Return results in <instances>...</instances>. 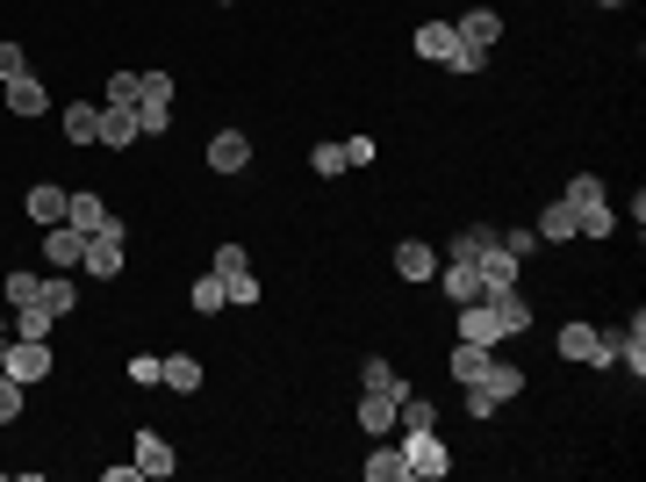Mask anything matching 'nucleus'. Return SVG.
<instances>
[{"mask_svg": "<svg viewBox=\"0 0 646 482\" xmlns=\"http://www.w3.org/2000/svg\"><path fill=\"white\" fill-rule=\"evenodd\" d=\"M22 72H29V51L22 43H0V80H22Z\"/></svg>", "mask_w": 646, "mask_h": 482, "instance_id": "37998d69", "label": "nucleus"}, {"mask_svg": "<svg viewBox=\"0 0 646 482\" xmlns=\"http://www.w3.org/2000/svg\"><path fill=\"white\" fill-rule=\"evenodd\" d=\"M488 360H496V345L460 339V345H453V382H460V389H467V382H482V368H488Z\"/></svg>", "mask_w": 646, "mask_h": 482, "instance_id": "a878e982", "label": "nucleus"}, {"mask_svg": "<svg viewBox=\"0 0 646 482\" xmlns=\"http://www.w3.org/2000/svg\"><path fill=\"white\" fill-rule=\"evenodd\" d=\"M366 482H410L403 446H374V454H366Z\"/></svg>", "mask_w": 646, "mask_h": 482, "instance_id": "c756f323", "label": "nucleus"}, {"mask_svg": "<svg viewBox=\"0 0 646 482\" xmlns=\"http://www.w3.org/2000/svg\"><path fill=\"white\" fill-rule=\"evenodd\" d=\"M101 101H108V109H137V72L115 66V72H108V94H101Z\"/></svg>", "mask_w": 646, "mask_h": 482, "instance_id": "c9c22d12", "label": "nucleus"}, {"mask_svg": "<svg viewBox=\"0 0 646 482\" xmlns=\"http://www.w3.org/2000/svg\"><path fill=\"white\" fill-rule=\"evenodd\" d=\"M43 260H51V274H80L87 231H72V223H51V231H43Z\"/></svg>", "mask_w": 646, "mask_h": 482, "instance_id": "0eeeda50", "label": "nucleus"}, {"mask_svg": "<svg viewBox=\"0 0 646 482\" xmlns=\"http://www.w3.org/2000/svg\"><path fill=\"white\" fill-rule=\"evenodd\" d=\"M310 165H316L323 180H337V173H345V144H316V152H310Z\"/></svg>", "mask_w": 646, "mask_h": 482, "instance_id": "ea45409f", "label": "nucleus"}, {"mask_svg": "<svg viewBox=\"0 0 646 482\" xmlns=\"http://www.w3.org/2000/svg\"><path fill=\"white\" fill-rule=\"evenodd\" d=\"M488 51H474V43H453V58H445V72H482Z\"/></svg>", "mask_w": 646, "mask_h": 482, "instance_id": "a19ab883", "label": "nucleus"}, {"mask_svg": "<svg viewBox=\"0 0 646 482\" xmlns=\"http://www.w3.org/2000/svg\"><path fill=\"white\" fill-rule=\"evenodd\" d=\"M561 360L567 368H618V331H596V324H561Z\"/></svg>", "mask_w": 646, "mask_h": 482, "instance_id": "f03ea898", "label": "nucleus"}, {"mask_svg": "<svg viewBox=\"0 0 646 482\" xmlns=\"http://www.w3.org/2000/svg\"><path fill=\"white\" fill-rule=\"evenodd\" d=\"M223 295H230V303H238V310H252V303H259V295H266V289H259V274H252V267H244V274H230V281H223Z\"/></svg>", "mask_w": 646, "mask_h": 482, "instance_id": "e433bc0d", "label": "nucleus"}, {"mask_svg": "<svg viewBox=\"0 0 646 482\" xmlns=\"http://www.w3.org/2000/svg\"><path fill=\"white\" fill-rule=\"evenodd\" d=\"M223 8H230V0H223Z\"/></svg>", "mask_w": 646, "mask_h": 482, "instance_id": "de8ad7c7", "label": "nucleus"}, {"mask_svg": "<svg viewBox=\"0 0 646 482\" xmlns=\"http://www.w3.org/2000/svg\"><path fill=\"white\" fill-rule=\"evenodd\" d=\"M517 396H525V368H517V360H488L482 382H467V418H496L503 403H517Z\"/></svg>", "mask_w": 646, "mask_h": 482, "instance_id": "f257e3e1", "label": "nucleus"}, {"mask_svg": "<svg viewBox=\"0 0 646 482\" xmlns=\"http://www.w3.org/2000/svg\"><path fill=\"white\" fill-rule=\"evenodd\" d=\"M122 260H130V252H122V223H108V231H94V238H87V260H80V274L115 281V274H122Z\"/></svg>", "mask_w": 646, "mask_h": 482, "instance_id": "423d86ee", "label": "nucleus"}, {"mask_svg": "<svg viewBox=\"0 0 646 482\" xmlns=\"http://www.w3.org/2000/svg\"><path fill=\"white\" fill-rule=\"evenodd\" d=\"M37 303L51 310V318H72V310H80V281H72V274H43Z\"/></svg>", "mask_w": 646, "mask_h": 482, "instance_id": "5701e85b", "label": "nucleus"}, {"mask_svg": "<svg viewBox=\"0 0 646 482\" xmlns=\"http://www.w3.org/2000/svg\"><path fill=\"white\" fill-rule=\"evenodd\" d=\"M37 289H43V274H22V267H14V274H0V303H8V310L37 303Z\"/></svg>", "mask_w": 646, "mask_h": 482, "instance_id": "2f4dec72", "label": "nucleus"}, {"mask_svg": "<svg viewBox=\"0 0 646 482\" xmlns=\"http://www.w3.org/2000/svg\"><path fill=\"white\" fill-rule=\"evenodd\" d=\"M532 231H538V245H575V209H567V202H546V217H538Z\"/></svg>", "mask_w": 646, "mask_h": 482, "instance_id": "393cba45", "label": "nucleus"}, {"mask_svg": "<svg viewBox=\"0 0 646 482\" xmlns=\"http://www.w3.org/2000/svg\"><path fill=\"white\" fill-rule=\"evenodd\" d=\"M130 461H137V475H173L180 469V461H173V440H159V432H137Z\"/></svg>", "mask_w": 646, "mask_h": 482, "instance_id": "dca6fc26", "label": "nucleus"}, {"mask_svg": "<svg viewBox=\"0 0 646 482\" xmlns=\"http://www.w3.org/2000/svg\"><path fill=\"white\" fill-rule=\"evenodd\" d=\"M51 331H58V318L43 303H22V310H14V339H51Z\"/></svg>", "mask_w": 646, "mask_h": 482, "instance_id": "72a5a7b5", "label": "nucleus"}, {"mask_svg": "<svg viewBox=\"0 0 646 482\" xmlns=\"http://www.w3.org/2000/svg\"><path fill=\"white\" fill-rule=\"evenodd\" d=\"M0 368L14 374V382H43V374L58 368V353H51V339H8V360Z\"/></svg>", "mask_w": 646, "mask_h": 482, "instance_id": "39448f33", "label": "nucleus"}, {"mask_svg": "<svg viewBox=\"0 0 646 482\" xmlns=\"http://www.w3.org/2000/svg\"><path fill=\"white\" fill-rule=\"evenodd\" d=\"M188 303H194V318H215V310H230V295H223V274H202L188 289Z\"/></svg>", "mask_w": 646, "mask_h": 482, "instance_id": "7c9ffc66", "label": "nucleus"}, {"mask_svg": "<svg viewBox=\"0 0 646 482\" xmlns=\"http://www.w3.org/2000/svg\"><path fill=\"white\" fill-rule=\"evenodd\" d=\"M244 267H252V260H244V245H215V267H209V274H244Z\"/></svg>", "mask_w": 646, "mask_h": 482, "instance_id": "79ce46f5", "label": "nucleus"}, {"mask_svg": "<svg viewBox=\"0 0 646 482\" xmlns=\"http://www.w3.org/2000/svg\"><path fill=\"white\" fill-rule=\"evenodd\" d=\"M453 22H417V37H410V51L417 58H431V66H445V58H453Z\"/></svg>", "mask_w": 646, "mask_h": 482, "instance_id": "4be33fe9", "label": "nucleus"}, {"mask_svg": "<svg viewBox=\"0 0 646 482\" xmlns=\"http://www.w3.org/2000/svg\"><path fill=\"white\" fill-rule=\"evenodd\" d=\"M503 252H511V260H532V252H538V231H532V223H517V231H503Z\"/></svg>", "mask_w": 646, "mask_h": 482, "instance_id": "58836bf2", "label": "nucleus"}, {"mask_svg": "<svg viewBox=\"0 0 646 482\" xmlns=\"http://www.w3.org/2000/svg\"><path fill=\"white\" fill-rule=\"evenodd\" d=\"M22 403H29V382H14V374L0 368V425H14V418H22Z\"/></svg>", "mask_w": 646, "mask_h": 482, "instance_id": "f704fd0d", "label": "nucleus"}, {"mask_svg": "<svg viewBox=\"0 0 646 482\" xmlns=\"http://www.w3.org/2000/svg\"><path fill=\"white\" fill-rule=\"evenodd\" d=\"M618 368H633V382L646 374V318H639V310H633V324L618 331Z\"/></svg>", "mask_w": 646, "mask_h": 482, "instance_id": "c85d7f7f", "label": "nucleus"}, {"mask_svg": "<svg viewBox=\"0 0 646 482\" xmlns=\"http://www.w3.org/2000/svg\"><path fill=\"white\" fill-rule=\"evenodd\" d=\"M596 8H625V0H596Z\"/></svg>", "mask_w": 646, "mask_h": 482, "instance_id": "49530a36", "label": "nucleus"}, {"mask_svg": "<svg viewBox=\"0 0 646 482\" xmlns=\"http://www.w3.org/2000/svg\"><path fill=\"white\" fill-rule=\"evenodd\" d=\"M453 37H460V43H474V51H496V37H503V14H496V8H467V14L453 22Z\"/></svg>", "mask_w": 646, "mask_h": 482, "instance_id": "ddd939ff", "label": "nucleus"}, {"mask_svg": "<svg viewBox=\"0 0 646 482\" xmlns=\"http://www.w3.org/2000/svg\"><path fill=\"white\" fill-rule=\"evenodd\" d=\"M65 223H72V231H87V238H94V231H108V223H115V209H108L94 188H80V194L65 202Z\"/></svg>", "mask_w": 646, "mask_h": 482, "instance_id": "4468645a", "label": "nucleus"}, {"mask_svg": "<svg viewBox=\"0 0 646 482\" xmlns=\"http://www.w3.org/2000/svg\"><path fill=\"white\" fill-rule=\"evenodd\" d=\"M144 130H137V109H108L101 101V123H94V144H108V152H122V144H137Z\"/></svg>", "mask_w": 646, "mask_h": 482, "instance_id": "2eb2a0df", "label": "nucleus"}, {"mask_svg": "<svg viewBox=\"0 0 646 482\" xmlns=\"http://www.w3.org/2000/svg\"><path fill=\"white\" fill-rule=\"evenodd\" d=\"M94 123H101V101H65V109H58L65 144H94Z\"/></svg>", "mask_w": 646, "mask_h": 482, "instance_id": "f3484780", "label": "nucleus"}, {"mask_svg": "<svg viewBox=\"0 0 646 482\" xmlns=\"http://www.w3.org/2000/svg\"><path fill=\"white\" fill-rule=\"evenodd\" d=\"M517 267H525V260H511V252L496 245L482 267H474V274H482V289H511V281H517Z\"/></svg>", "mask_w": 646, "mask_h": 482, "instance_id": "473e14b6", "label": "nucleus"}, {"mask_svg": "<svg viewBox=\"0 0 646 482\" xmlns=\"http://www.w3.org/2000/svg\"><path fill=\"white\" fill-rule=\"evenodd\" d=\"M395 425H403V432H438V403H424L417 389H403V403H395Z\"/></svg>", "mask_w": 646, "mask_h": 482, "instance_id": "cd10ccee", "label": "nucleus"}, {"mask_svg": "<svg viewBox=\"0 0 646 482\" xmlns=\"http://www.w3.org/2000/svg\"><path fill=\"white\" fill-rule=\"evenodd\" d=\"M8 339H14V324H8V318H0V360H8Z\"/></svg>", "mask_w": 646, "mask_h": 482, "instance_id": "a18cd8bd", "label": "nucleus"}, {"mask_svg": "<svg viewBox=\"0 0 646 482\" xmlns=\"http://www.w3.org/2000/svg\"><path fill=\"white\" fill-rule=\"evenodd\" d=\"M482 303H488V310H496V324H503V339H525V331H532V303H525V295H517V281H511V289H488V295H482Z\"/></svg>", "mask_w": 646, "mask_h": 482, "instance_id": "9d476101", "label": "nucleus"}, {"mask_svg": "<svg viewBox=\"0 0 646 482\" xmlns=\"http://www.w3.org/2000/svg\"><path fill=\"white\" fill-rule=\"evenodd\" d=\"M431 281L445 289V303H453V310H460V303H482V295H488V289H482V274H474L467 260H453V252L438 260V274H431Z\"/></svg>", "mask_w": 646, "mask_h": 482, "instance_id": "6e6552de", "label": "nucleus"}, {"mask_svg": "<svg viewBox=\"0 0 646 482\" xmlns=\"http://www.w3.org/2000/svg\"><path fill=\"white\" fill-rule=\"evenodd\" d=\"M360 389H381V396H403V374H395V360H381V353H366L360 360Z\"/></svg>", "mask_w": 646, "mask_h": 482, "instance_id": "bb28decb", "label": "nucleus"}, {"mask_svg": "<svg viewBox=\"0 0 646 482\" xmlns=\"http://www.w3.org/2000/svg\"><path fill=\"white\" fill-rule=\"evenodd\" d=\"M395 403H403V396H381V389H366V396H360V432L388 440V432H395Z\"/></svg>", "mask_w": 646, "mask_h": 482, "instance_id": "412c9836", "label": "nucleus"}, {"mask_svg": "<svg viewBox=\"0 0 646 482\" xmlns=\"http://www.w3.org/2000/svg\"><path fill=\"white\" fill-rule=\"evenodd\" d=\"M159 382L173 389V396H194V389H202V360H194V353H165Z\"/></svg>", "mask_w": 646, "mask_h": 482, "instance_id": "b1692460", "label": "nucleus"}, {"mask_svg": "<svg viewBox=\"0 0 646 482\" xmlns=\"http://www.w3.org/2000/svg\"><path fill=\"white\" fill-rule=\"evenodd\" d=\"M345 165H374V138H345Z\"/></svg>", "mask_w": 646, "mask_h": 482, "instance_id": "c03bdc74", "label": "nucleus"}, {"mask_svg": "<svg viewBox=\"0 0 646 482\" xmlns=\"http://www.w3.org/2000/svg\"><path fill=\"white\" fill-rule=\"evenodd\" d=\"M65 202H72V194L58 188V180H37V188L22 194V209H29V223H37V231H51V223H65Z\"/></svg>", "mask_w": 646, "mask_h": 482, "instance_id": "9b49d317", "label": "nucleus"}, {"mask_svg": "<svg viewBox=\"0 0 646 482\" xmlns=\"http://www.w3.org/2000/svg\"><path fill=\"white\" fill-rule=\"evenodd\" d=\"M252 165V138L244 130H215L209 138V173H244Z\"/></svg>", "mask_w": 646, "mask_h": 482, "instance_id": "f8f14e48", "label": "nucleus"}, {"mask_svg": "<svg viewBox=\"0 0 646 482\" xmlns=\"http://www.w3.org/2000/svg\"><path fill=\"white\" fill-rule=\"evenodd\" d=\"M159 368H165L159 353H130V382L137 389H159Z\"/></svg>", "mask_w": 646, "mask_h": 482, "instance_id": "4c0bfd02", "label": "nucleus"}, {"mask_svg": "<svg viewBox=\"0 0 646 482\" xmlns=\"http://www.w3.org/2000/svg\"><path fill=\"white\" fill-rule=\"evenodd\" d=\"M0 101H8V116H51V87L37 80V72H22V80H0Z\"/></svg>", "mask_w": 646, "mask_h": 482, "instance_id": "1a4fd4ad", "label": "nucleus"}, {"mask_svg": "<svg viewBox=\"0 0 646 482\" xmlns=\"http://www.w3.org/2000/svg\"><path fill=\"white\" fill-rule=\"evenodd\" d=\"M403 461H410V475H417V482H438L445 469H453V454H445L438 432H403Z\"/></svg>", "mask_w": 646, "mask_h": 482, "instance_id": "20e7f679", "label": "nucleus"}, {"mask_svg": "<svg viewBox=\"0 0 646 482\" xmlns=\"http://www.w3.org/2000/svg\"><path fill=\"white\" fill-rule=\"evenodd\" d=\"M395 274H403V281H431V274H438V252H431L424 238H403V245H395Z\"/></svg>", "mask_w": 646, "mask_h": 482, "instance_id": "6ab92c4d", "label": "nucleus"}, {"mask_svg": "<svg viewBox=\"0 0 646 482\" xmlns=\"http://www.w3.org/2000/svg\"><path fill=\"white\" fill-rule=\"evenodd\" d=\"M496 245H503V231H496V223H467V231L453 238V260L482 267V260H488V252H496Z\"/></svg>", "mask_w": 646, "mask_h": 482, "instance_id": "a211bd4d", "label": "nucleus"}, {"mask_svg": "<svg viewBox=\"0 0 646 482\" xmlns=\"http://www.w3.org/2000/svg\"><path fill=\"white\" fill-rule=\"evenodd\" d=\"M137 130L144 138L173 130V72H137Z\"/></svg>", "mask_w": 646, "mask_h": 482, "instance_id": "7ed1b4c3", "label": "nucleus"}, {"mask_svg": "<svg viewBox=\"0 0 646 482\" xmlns=\"http://www.w3.org/2000/svg\"><path fill=\"white\" fill-rule=\"evenodd\" d=\"M460 339H474V345H503L496 310H488V303H460Z\"/></svg>", "mask_w": 646, "mask_h": 482, "instance_id": "aec40b11", "label": "nucleus"}]
</instances>
